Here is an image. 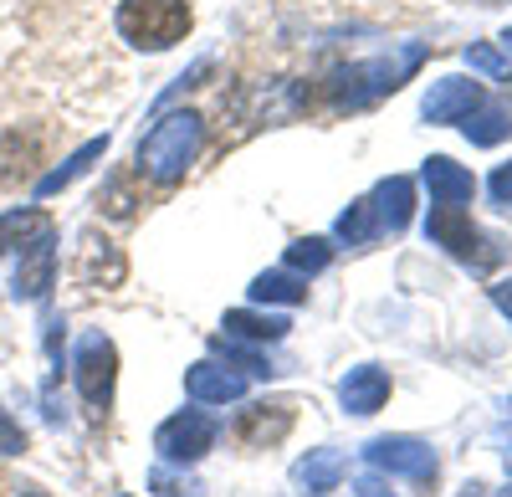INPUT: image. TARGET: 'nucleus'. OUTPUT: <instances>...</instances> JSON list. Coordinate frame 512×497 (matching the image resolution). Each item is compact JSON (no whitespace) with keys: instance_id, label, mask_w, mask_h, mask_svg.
Wrapping results in <instances>:
<instances>
[{"instance_id":"nucleus-18","label":"nucleus","mask_w":512,"mask_h":497,"mask_svg":"<svg viewBox=\"0 0 512 497\" xmlns=\"http://www.w3.org/2000/svg\"><path fill=\"white\" fill-rule=\"evenodd\" d=\"M251 303H282V308H297V303H308V277H297V272H262V277H251Z\"/></svg>"},{"instance_id":"nucleus-19","label":"nucleus","mask_w":512,"mask_h":497,"mask_svg":"<svg viewBox=\"0 0 512 497\" xmlns=\"http://www.w3.org/2000/svg\"><path fill=\"white\" fill-rule=\"evenodd\" d=\"M461 134L472 139L477 149H492V144H502L512 134V113L497 108V103H482V108H472V113L461 118Z\"/></svg>"},{"instance_id":"nucleus-16","label":"nucleus","mask_w":512,"mask_h":497,"mask_svg":"<svg viewBox=\"0 0 512 497\" xmlns=\"http://www.w3.org/2000/svg\"><path fill=\"white\" fill-rule=\"evenodd\" d=\"M344 477H349V462L338 457V451H328V446L308 451V457L292 467V482L303 487V492H333V487L344 482Z\"/></svg>"},{"instance_id":"nucleus-3","label":"nucleus","mask_w":512,"mask_h":497,"mask_svg":"<svg viewBox=\"0 0 512 497\" xmlns=\"http://www.w3.org/2000/svg\"><path fill=\"white\" fill-rule=\"evenodd\" d=\"M190 31V0H118V36L139 52H169Z\"/></svg>"},{"instance_id":"nucleus-11","label":"nucleus","mask_w":512,"mask_h":497,"mask_svg":"<svg viewBox=\"0 0 512 497\" xmlns=\"http://www.w3.org/2000/svg\"><path fill=\"white\" fill-rule=\"evenodd\" d=\"M390 400V375H384L379 364H354L344 380H338V405L349 410V416H374L384 410Z\"/></svg>"},{"instance_id":"nucleus-31","label":"nucleus","mask_w":512,"mask_h":497,"mask_svg":"<svg viewBox=\"0 0 512 497\" xmlns=\"http://www.w3.org/2000/svg\"><path fill=\"white\" fill-rule=\"evenodd\" d=\"M108 216H118V221H123V216H134V195H128L123 185L108 190Z\"/></svg>"},{"instance_id":"nucleus-27","label":"nucleus","mask_w":512,"mask_h":497,"mask_svg":"<svg viewBox=\"0 0 512 497\" xmlns=\"http://www.w3.org/2000/svg\"><path fill=\"white\" fill-rule=\"evenodd\" d=\"M205 77H210V62H195L190 72H180V77H175V88H169V93L159 98V108H164V103H175V98H180V93H190V88H200Z\"/></svg>"},{"instance_id":"nucleus-30","label":"nucleus","mask_w":512,"mask_h":497,"mask_svg":"<svg viewBox=\"0 0 512 497\" xmlns=\"http://www.w3.org/2000/svg\"><path fill=\"white\" fill-rule=\"evenodd\" d=\"M354 497H400V492L384 482V477H359L354 482Z\"/></svg>"},{"instance_id":"nucleus-1","label":"nucleus","mask_w":512,"mask_h":497,"mask_svg":"<svg viewBox=\"0 0 512 497\" xmlns=\"http://www.w3.org/2000/svg\"><path fill=\"white\" fill-rule=\"evenodd\" d=\"M431 57V47L425 41H405V47L384 52V57H369V62H354V67H338L328 77V103L344 108V113H359V108H374L379 98L400 93L405 82L420 72V62Z\"/></svg>"},{"instance_id":"nucleus-4","label":"nucleus","mask_w":512,"mask_h":497,"mask_svg":"<svg viewBox=\"0 0 512 497\" xmlns=\"http://www.w3.org/2000/svg\"><path fill=\"white\" fill-rule=\"evenodd\" d=\"M425 236H431L436 246H446V252L466 267H477V272H492L502 262V241L487 236L472 216L461 211V205H436L431 221H425Z\"/></svg>"},{"instance_id":"nucleus-23","label":"nucleus","mask_w":512,"mask_h":497,"mask_svg":"<svg viewBox=\"0 0 512 497\" xmlns=\"http://www.w3.org/2000/svg\"><path fill=\"white\" fill-rule=\"evenodd\" d=\"M210 349H216V354H221V359H226L231 369H241V375H251V380H272V375H277L267 354H256V349H241V344H236L231 334H226V339H210Z\"/></svg>"},{"instance_id":"nucleus-14","label":"nucleus","mask_w":512,"mask_h":497,"mask_svg":"<svg viewBox=\"0 0 512 497\" xmlns=\"http://www.w3.org/2000/svg\"><path fill=\"white\" fill-rule=\"evenodd\" d=\"M292 421H297L292 405H251V410H241L236 436H241L246 446H272V441H282V436L292 431Z\"/></svg>"},{"instance_id":"nucleus-25","label":"nucleus","mask_w":512,"mask_h":497,"mask_svg":"<svg viewBox=\"0 0 512 497\" xmlns=\"http://www.w3.org/2000/svg\"><path fill=\"white\" fill-rule=\"evenodd\" d=\"M466 67H477V72H487L497 82H512V62L497 47H487V41H472V47H466Z\"/></svg>"},{"instance_id":"nucleus-5","label":"nucleus","mask_w":512,"mask_h":497,"mask_svg":"<svg viewBox=\"0 0 512 497\" xmlns=\"http://www.w3.org/2000/svg\"><path fill=\"white\" fill-rule=\"evenodd\" d=\"M72 380H77V395L88 405H108L113 400V385H118V349L103 328H88L77 339V354H72Z\"/></svg>"},{"instance_id":"nucleus-35","label":"nucleus","mask_w":512,"mask_h":497,"mask_svg":"<svg viewBox=\"0 0 512 497\" xmlns=\"http://www.w3.org/2000/svg\"><path fill=\"white\" fill-rule=\"evenodd\" d=\"M507 472H512V446H507Z\"/></svg>"},{"instance_id":"nucleus-34","label":"nucleus","mask_w":512,"mask_h":497,"mask_svg":"<svg viewBox=\"0 0 512 497\" xmlns=\"http://www.w3.org/2000/svg\"><path fill=\"white\" fill-rule=\"evenodd\" d=\"M492 497H512V482H507V487H502V492H492Z\"/></svg>"},{"instance_id":"nucleus-28","label":"nucleus","mask_w":512,"mask_h":497,"mask_svg":"<svg viewBox=\"0 0 512 497\" xmlns=\"http://www.w3.org/2000/svg\"><path fill=\"white\" fill-rule=\"evenodd\" d=\"M149 487H154L159 497H195V487H190V482H180V477H169L164 467H159V472L149 477Z\"/></svg>"},{"instance_id":"nucleus-24","label":"nucleus","mask_w":512,"mask_h":497,"mask_svg":"<svg viewBox=\"0 0 512 497\" xmlns=\"http://www.w3.org/2000/svg\"><path fill=\"white\" fill-rule=\"evenodd\" d=\"M82 277H88V282H98V277H103V282L113 287V282H123V257L113 252L108 241H103V246H98V241H88V252H82Z\"/></svg>"},{"instance_id":"nucleus-6","label":"nucleus","mask_w":512,"mask_h":497,"mask_svg":"<svg viewBox=\"0 0 512 497\" xmlns=\"http://www.w3.org/2000/svg\"><path fill=\"white\" fill-rule=\"evenodd\" d=\"M364 462L379 467L384 477H410V482H420V487H431L436 472H441L436 451L425 446V441H415V436H374V441L364 446Z\"/></svg>"},{"instance_id":"nucleus-12","label":"nucleus","mask_w":512,"mask_h":497,"mask_svg":"<svg viewBox=\"0 0 512 497\" xmlns=\"http://www.w3.org/2000/svg\"><path fill=\"white\" fill-rule=\"evenodd\" d=\"M420 185L431 190L436 205H466V200L477 195L472 170H466V164H456V159H446V154H431V159L420 164Z\"/></svg>"},{"instance_id":"nucleus-29","label":"nucleus","mask_w":512,"mask_h":497,"mask_svg":"<svg viewBox=\"0 0 512 497\" xmlns=\"http://www.w3.org/2000/svg\"><path fill=\"white\" fill-rule=\"evenodd\" d=\"M487 190H492L497 205H507V211H512V164H502V170L487 180Z\"/></svg>"},{"instance_id":"nucleus-10","label":"nucleus","mask_w":512,"mask_h":497,"mask_svg":"<svg viewBox=\"0 0 512 497\" xmlns=\"http://www.w3.org/2000/svg\"><path fill=\"white\" fill-rule=\"evenodd\" d=\"M185 395L200 405H231L246 395V375H236V369H226L216 359H200L185 369Z\"/></svg>"},{"instance_id":"nucleus-22","label":"nucleus","mask_w":512,"mask_h":497,"mask_svg":"<svg viewBox=\"0 0 512 497\" xmlns=\"http://www.w3.org/2000/svg\"><path fill=\"white\" fill-rule=\"evenodd\" d=\"M333 236L344 241V246H369V241L379 236V221H374V205H369V195H364V200H354L349 211L338 216Z\"/></svg>"},{"instance_id":"nucleus-15","label":"nucleus","mask_w":512,"mask_h":497,"mask_svg":"<svg viewBox=\"0 0 512 497\" xmlns=\"http://www.w3.org/2000/svg\"><path fill=\"white\" fill-rule=\"evenodd\" d=\"M108 154V134L103 139H88V144H82V149H72L62 164H57V170H47V175H41L36 180V200H52V195H62L77 175H88L93 170V159H103Z\"/></svg>"},{"instance_id":"nucleus-7","label":"nucleus","mask_w":512,"mask_h":497,"mask_svg":"<svg viewBox=\"0 0 512 497\" xmlns=\"http://www.w3.org/2000/svg\"><path fill=\"white\" fill-rule=\"evenodd\" d=\"M221 426L205 416V410H180V416H169L159 431H154V451L164 462H175V467H190L200 462L210 446H216Z\"/></svg>"},{"instance_id":"nucleus-20","label":"nucleus","mask_w":512,"mask_h":497,"mask_svg":"<svg viewBox=\"0 0 512 497\" xmlns=\"http://www.w3.org/2000/svg\"><path fill=\"white\" fill-rule=\"evenodd\" d=\"M52 221L36 211V205H21V211H6L0 216V257L6 252H16V246H26V241H36L41 231H47Z\"/></svg>"},{"instance_id":"nucleus-32","label":"nucleus","mask_w":512,"mask_h":497,"mask_svg":"<svg viewBox=\"0 0 512 497\" xmlns=\"http://www.w3.org/2000/svg\"><path fill=\"white\" fill-rule=\"evenodd\" d=\"M492 303H497L502 318H512V282H497V287H492Z\"/></svg>"},{"instance_id":"nucleus-13","label":"nucleus","mask_w":512,"mask_h":497,"mask_svg":"<svg viewBox=\"0 0 512 497\" xmlns=\"http://www.w3.org/2000/svg\"><path fill=\"white\" fill-rule=\"evenodd\" d=\"M369 205H374L379 231H405V226H410V216H415V180H405V175L379 180V185H374V195H369Z\"/></svg>"},{"instance_id":"nucleus-26","label":"nucleus","mask_w":512,"mask_h":497,"mask_svg":"<svg viewBox=\"0 0 512 497\" xmlns=\"http://www.w3.org/2000/svg\"><path fill=\"white\" fill-rule=\"evenodd\" d=\"M21 451H26V431L0 410V457H21Z\"/></svg>"},{"instance_id":"nucleus-2","label":"nucleus","mask_w":512,"mask_h":497,"mask_svg":"<svg viewBox=\"0 0 512 497\" xmlns=\"http://www.w3.org/2000/svg\"><path fill=\"white\" fill-rule=\"evenodd\" d=\"M200 149H205V118L190 113V108L185 113H164L144 134V144H139V175L169 190V185H180L190 175V164L200 159Z\"/></svg>"},{"instance_id":"nucleus-33","label":"nucleus","mask_w":512,"mask_h":497,"mask_svg":"<svg viewBox=\"0 0 512 497\" xmlns=\"http://www.w3.org/2000/svg\"><path fill=\"white\" fill-rule=\"evenodd\" d=\"M502 47H507V52H512V26H507V31H502Z\"/></svg>"},{"instance_id":"nucleus-8","label":"nucleus","mask_w":512,"mask_h":497,"mask_svg":"<svg viewBox=\"0 0 512 497\" xmlns=\"http://www.w3.org/2000/svg\"><path fill=\"white\" fill-rule=\"evenodd\" d=\"M57 282V231L47 226L36 241L21 246V267H16V303H41Z\"/></svg>"},{"instance_id":"nucleus-9","label":"nucleus","mask_w":512,"mask_h":497,"mask_svg":"<svg viewBox=\"0 0 512 497\" xmlns=\"http://www.w3.org/2000/svg\"><path fill=\"white\" fill-rule=\"evenodd\" d=\"M482 103H487L482 82H472V77H436L431 93H425V103H420V113H425V123H461Z\"/></svg>"},{"instance_id":"nucleus-17","label":"nucleus","mask_w":512,"mask_h":497,"mask_svg":"<svg viewBox=\"0 0 512 497\" xmlns=\"http://www.w3.org/2000/svg\"><path fill=\"white\" fill-rule=\"evenodd\" d=\"M221 328H226L231 339H251V344H282L292 323H287V318H277V313H256V308H231Z\"/></svg>"},{"instance_id":"nucleus-21","label":"nucleus","mask_w":512,"mask_h":497,"mask_svg":"<svg viewBox=\"0 0 512 497\" xmlns=\"http://www.w3.org/2000/svg\"><path fill=\"white\" fill-rule=\"evenodd\" d=\"M287 272H297V277H318L328 262H333V241L328 236H303V241H292L287 246Z\"/></svg>"},{"instance_id":"nucleus-36","label":"nucleus","mask_w":512,"mask_h":497,"mask_svg":"<svg viewBox=\"0 0 512 497\" xmlns=\"http://www.w3.org/2000/svg\"><path fill=\"white\" fill-rule=\"evenodd\" d=\"M26 497H41V492H26Z\"/></svg>"}]
</instances>
